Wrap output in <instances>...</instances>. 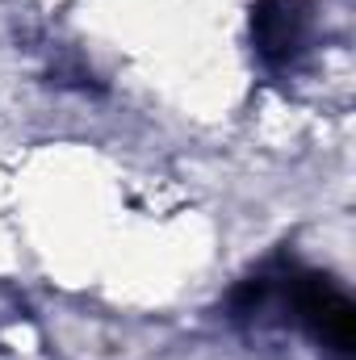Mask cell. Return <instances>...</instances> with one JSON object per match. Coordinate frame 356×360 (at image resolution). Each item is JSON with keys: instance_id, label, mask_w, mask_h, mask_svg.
<instances>
[{"instance_id": "obj_1", "label": "cell", "mask_w": 356, "mask_h": 360, "mask_svg": "<svg viewBox=\"0 0 356 360\" xmlns=\"http://www.w3.org/2000/svg\"><path fill=\"white\" fill-rule=\"evenodd\" d=\"M276 302L289 310V319L319 344V352L331 360L356 356V306L336 285V276L310 269L276 272Z\"/></svg>"}, {"instance_id": "obj_2", "label": "cell", "mask_w": 356, "mask_h": 360, "mask_svg": "<svg viewBox=\"0 0 356 360\" xmlns=\"http://www.w3.org/2000/svg\"><path fill=\"white\" fill-rule=\"evenodd\" d=\"M314 42L310 0H256L252 4V46L268 68H293Z\"/></svg>"}]
</instances>
